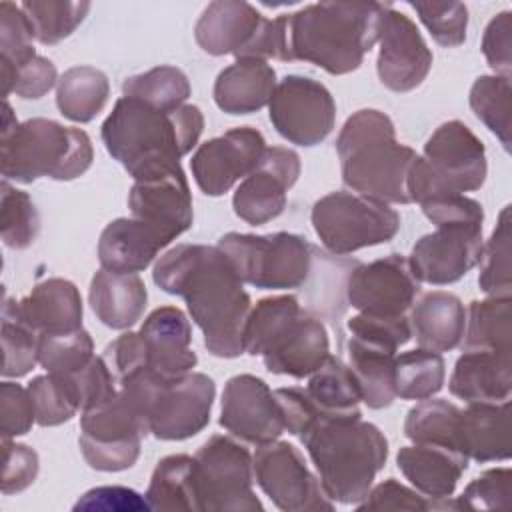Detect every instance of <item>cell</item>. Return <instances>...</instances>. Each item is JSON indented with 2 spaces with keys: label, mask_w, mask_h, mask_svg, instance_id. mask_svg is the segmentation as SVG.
Returning <instances> with one entry per match:
<instances>
[{
  "label": "cell",
  "mask_w": 512,
  "mask_h": 512,
  "mask_svg": "<svg viewBox=\"0 0 512 512\" xmlns=\"http://www.w3.org/2000/svg\"><path fill=\"white\" fill-rule=\"evenodd\" d=\"M244 284L260 290L302 288L314 274L318 250L292 232H228L216 244Z\"/></svg>",
  "instance_id": "9c48e42d"
},
{
  "label": "cell",
  "mask_w": 512,
  "mask_h": 512,
  "mask_svg": "<svg viewBox=\"0 0 512 512\" xmlns=\"http://www.w3.org/2000/svg\"><path fill=\"white\" fill-rule=\"evenodd\" d=\"M482 244V226H440L416 240L408 262L418 282L446 286L478 266Z\"/></svg>",
  "instance_id": "44dd1931"
},
{
  "label": "cell",
  "mask_w": 512,
  "mask_h": 512,
  "mask_svg": "<svg viewBox=\"0 0 512 512\" xmlns=\"http://www.w3.org/2000/svg\"><path fill=\"white\" fill-rule=\"evenodd\" d=\"M36 422L34 402L28 388L16 382L0 384V432L2 438H16L30 432Z\"/></svg>",
  "instance_id": "f5cc1de1"
},
{
  "label": "cell",
  "mask_w": 512,
  "mask_h": 512,
  "mask_svg": "<svg viewBox=\"0 0 512 512\" xmlns=\"http://www.w3.org/2000/svg\"><path fill=\"white\" fill-rule=\"evenodd\" d=\"M218 422L234 438L254 446L278 440L286 430L274 392L254 374H236L224 384Z\"/></svg>",
  "instance_id": "ac0fdd59"
},
{
  "label": "cell",
  "mask_w": 512,
  "mask_h": 512,
  "mask_svg": "<svg viewBox=\"0 0 512 512\" xmlns=\"http://www.w3.org/2000/svg\"><path fill=\"white\" fill-rule=\"evenodd\" d=\"M194 474L200 510L254 512L264 508L252 490V456L232 436H210L194 454Z\"/></svg>",
  "instance_id": "8fae6325"
},
{
  "label": "cell",
  "mask_w": 512,
  "mask_h": 512,
  "mask_svg": "<svg viewBox=\"0 0 512 512\" xmlns=\"http://www.w3.org/2000/svg\"><path fill=\"white\" fill-rule=\"evenodd\" d=\"M356 510H438V506L416 488H408L396 478H386L368 490Z\"/></svg>",
  "instance_id": "db71d44e"
},
{
  "label": "cell",
  "mask_w": 512,
  "mask_h": 512,
  "mask_svg": "<svg viewBox=\"0 0 512 512\" xmlns=\"http://www.w3.org/2000/svg\"><path fill=\"white\" fill-rule=\"evenodd\" d=\"M20 8L32 26L34 38L44 46H52L68 38L84 22L90 2L24 0Z\"/></svg>",
  "instance_id": "60d3db41"
},
{
  "label": "cell",
  "mask_w": 512,
  "mask_h": 512,
  "mask_svg": "<svg viewBox=\"0 0 512 512\" xmlns=\"http://www.w3.org/2000/svg\"><path fill=\"white\" fill-rule=\"evenodd\" d=\"M300 176V156L292 148L272 146L254 172H250L232 196L234 214L252 226L278 218L286 208V194Z\"/></svg>",
  "instance_id": "ffe728a7"
},
{
  "label": "cell",
  "mask_w": 512,
  "mask_h": 512,
  "mask_svg": "<svg viewBox=\"0 0 512 512\" xmlns=\"http://www.w3.org/2000/svg\"><path fill=\"white\" fill-rule=\"evenodd\" d=\"M482 54L488 66L498 76H508L512 70V12L496 14L482 36Z\"/></svg>",
  "instance_id": "680465c9"
},
{
  "label": "cell",
  "mask_w": 512,
  "mask_h": 512,
  "mask_svg": "<svg viewBox=\"0 0 512 512\" xmlns=\"http://www.w3.org/2000/svg\"><path fill=\"white\" fill-rule=\"evenodd\" d=\"M144 496L154 510H200L194 456L170 454L162 458Z\"/></svg>",
  "instance_id": "e575fe53"
},
{
  "label": "cell",
  "mask_w": 512,
  "mask_h": 512,
  "mask_svg": "<svg viewBox=\"0 0 512 512\" xmlns=\"http://www.w3.org/2000/svg\"><path fill=\"white\" fill-rule=\"evenodd\" d=\"M512 230H510V206H504L492 236L482 244L478 286L486 296H510L512 294Z\"/></svg>",
  "instance_id": "b9f144b4"
},
{
  "label": "cell",
  "mask_w": 512,
  "mask_h": 512,
  "mask_svg": "<svg viewBox=\"0 0 512 512\" xmlns=\"http://www.w3.org/2000/svg\"><path fill=\"white\" fill-rule=\"evenodd\" d=\"M2 494H18L26 490L38 476V454L28 444L2 438Z\"/></svg>",
  "instance_id": "9f6ffc18"
},
{
  "label": "cell",
  "mask_w": 512,
  "mask_h": 512,
  "mask_svg": "<svg viewBox=\"0 0 512 512\" xmlns=\"http://www.w3.org/2000/svg\"><path fill=\"white\" fill-rule=\"evenodd\" d=\"M74 510H150L148 500L126 486H98L84 492Z\"/></svg>",
  "instance_id": "91938a15"
},
{
  "label": "cell",
  "mask_w": 512,
  "mask_h": 512,
  "mask_svg": "<svg viewBox=\"0 0 512 512\" xmlns=\"http://www.w3.org/2000/svg\"><path fill=\"white\" fill-rule=\"evenodd\" d=\"M458 452L468 460L496 462L512 454L510 400L468 402L458 416Z\"/></svg>",
  "instance_id": "484cf974"
},
{
  "label": "cell",
  "mask_w": 512,
  "mask_h": 512,
  "mask_svg": "<svg viewBox=\"0 0 512 512\" xmlns=\"http://www.w3.org/2000/svg\"><path fill=\"white\" fill-rule=\"evenodd\" d=\"M80 432V452L90 468L122 472L136 464L148 426L116 390L106 402L82 410Z\"/></svg>",
  "instance_id": "7c38bea8"
},
{
  "label": "cell",
  "mask_w": 512,
  "mask_h": 512,
  "mask_svg": "<svg viewBox=\"0 0 512 512\" xmlns=\"http://www.w3.org/2000/svg\"><path fill=\"white\" fill-rule=\"evenodd\" d=\"M458 416L456 404L444 398H426L408 410L404 434L414 444H436L458 452Z\"/></svg>",
  "instance_id": "f35d334b"
},
{
  "label": "cell",
  "mask_w": 512,
  "mask_h": 512,
  "mask_svg": "<svg viewBox=\"0 0 512 512\" xmlns=\"http://www.w3.org/2000/svg\"><path fill=\"white\" fill-rule=\"evenodd\" d=\"M394 362L396 348L350 334L348 366L360 386L362 402L368 408L382 410L394 402Z\"/></svg>",
  "instance_id": "d6a6232c"
},
{
  "label": "cell",
  "mask_w": 512,
  "mask_h": 512,
  "mask_svg": "<svg viewBox=\"0 0 512 512\" xmlns=\"http://www.w3.org/2000/svg\"><path fill=\"white\" fill-rule=\"evenodd\" d=\"M276 84V72L266 60L240 58L216 76L212 94L222 112L240 116L268 106Z\"/></svg>",
  "instance_id": "f546056e"
},
{
  "label": "cell",
  "mask_w": 512,
  "mask_h": 512,
  "mask_svg": "<svg viewBox=\"0 0 512 512\" xmlns=\"http://www.w3.org/2000/svg\"><path fill=\"white\" fill-rule=\"evenodd\" d=\"M32 26L14 2H0V66H18L36 56Z\"/></svg>",
  "instance_id": "f907efd6"
},
{
  "label": "cell",
  "mask_w": 512,
  "mask_h": 512,
  "mask_svg": "<svg viewBox=\"0 0 512 512\" xmlns=\"http://www.w3.org/2000/svg\"><path fill=\"white\" fill-rule=\"evenodd\" d=\"M92 336L80 328L66 334H44L38 342V364L56 376H70L94 358Z\"/></svg>",
  "instance_id": "bcb514c9"
},
{
  "label": "cell",
  "mask_w": 512,
  "mask_h": 512,
  "mask_svg": "<svg viewBox=\"0 0 512 512\" xmlns=\"http://www.w3.org/2000/svg\"><path fill=\"white\" fill-rule=\"evenodd\" d=\"M410 308L408 322L418 348L450 352L460 346L466 328V308L456 294L432 290L422 294Z\"/></svg>",
  "instance_id": "f1b7e54d"
},
{
  "label": "cell",
  "mask_w": 512,
  "mask_h": 512,
  "mask_svg": "<svg viewBox=\"0 0 512 512\" xmlns=\"http://www.w3.org/2000/svg\"><path fill=\"white\" fill-rule=\"evenodd\" d=\"M164 240L136 218H116L100 234L98 260L104 270L118 274H138L152 264Z\"/></svg>",
  "instance_id": "4dcf8cb0"
},
{
  "label": "cell",
  "mask_w": 512,
  "mask_h": 512,
  "mask_svg": "<svg viewBox=\"0 0 512 512\" xmlns=\"http://www.w3.org/2000/svg\"><path fill=\"white\" fill-rule=\"evenodd\" d=\"M470 108L474 116L500 140L502 148L510 150V78L508 76H478L470 88Z\"/></svg>",
  "instance_id": "7bdbcfd3"
},
{
  "label": "cell",
  "mask_w": 512,
  "mask_h": 512,
  "mask_svg": "<svg viewBox=\"0 0 512 512\" xmlns=\"http://www.w3.org/2000/svg\"><path fill=\"white\" fill-rule=\"evenodd\" d=\"M110 82L106 74L94 66H72L56 84V106L60 114L72 122H92L106 106Z\"/></svg>",
  "instance_id": "836d02e7"
},
{
  "label": "cell",
  "mask_w": 512,
  "mask_h": 512,
  "mask_svg": "<svg viewBox=\"0 0 512 512\" xmlns=\"http://www.w3.org/2000/svg\"><path fill=\"white\" fill-rule=\"evenodd\" d=\"M396 464L422 496L436 502L438 510L456 508L450 496L468 468L466 456L436 444H412L398 450Z\"/></svg>",
  "instance_id": "cb8c5ba5"
},
{
  "label": "cell",
  "mask_w": 512,
  "mask_h": 512,
  "mask_svg": "<svg viewBox=\"0 0 512 512\" xmlns=\"http://www.w3.org/2000/svg\"><path fill=\"white\" fill-rule=\"evenodd\" d=\"M216 384L208 374L188 372L166 380L148 414V432L158 440H186L202 432L212 414Z\"/></svg>",
  "instance_id": "2e32d148"
},
{
  "label": "cell",
  "mask_w": 512,
  "mask_h": 512,
  "mask_svg": "<svg viewBox=\"0 0 512 512\" xmlns=\"http://www.w3.org/2000/svg\"><path fill=\"white\" fill-rule=\"evenodd\" d=\"M422 206L424 216L436 226H482L484 208L478 200L464 194H450L432 198Z\"/></svg>",
  "instance_id": "11a10c76"
},
{
  "label": "cell",
  "mask_w": 512,
  "mask_h": 512,
  "mask_svg": "<svg viewBox=\"0 0 512 512\" xmlns=\"http://www.w3.org/2000/svg\"><path fill=\"white\" fill-rule=\"evenodd\" d=\"M262 14L242 0L210 2L194 26L196 44L210 56L234 54L236 58L256 34Z\"/></svg>",
  "instance_id": "83f0119b"
},
{
  "label": "cell",
  "mask_w": 512,
  "mask_h": 512,
  "mask_svg": "<svg viewBox=\"0 0 512 512\" xmlns=\"http://www.w3.org/2000/svg\"><path fill=\"white\" fill-rule=\"evenodd\" d=\"M384 6L380 2H318L288 14L292 58L332 76L358 70L378 42Z\"/></svg>",
  "instance_id": "277c9868"
},
{
  "label": "cell",
  "mask_w": 512,
  "mask_h": 512,
  "mask_svg": "<svg viewBox=\"0 0 512 512\" xmlns=\"http://www.w3.org/2000/svg\"><path fill=\"white\" fill-rule=\"evenodd\" d=\"M348 330L352 336L376 340V342L388 344L396 350L412 338V328L404 314L382 316V314L360 312L348 320Z\"/></svg>",
  "instance_id": "6f0895ef"
},
{
  "label": "cell",
  "mask_w": 512,
  "mask_h": 512,
  "mask_svg": "<svg viewBox=\"0 0 512 512\" xmlns=\"http://www.w3.org/2000/svg\"><path fill=\"white\" fill-rule=\"evenodd\" d=\"M16 314L40 336L66 334L82 328V296L74 282L66 278H46L28 296L10 298Z\"/></svg>",
  "instance_id": "d4e9b609"
},
{
  "label": "cell",
  "mask_w": 512,
  "mask_h": 512,
  "mask_svg": "<svg viewBox=\"0 0 512 512\" xmlns=\"http://www.w3.org/2000/svg\"><path fill=\"white\" fill-rule=\"evenodd\" d=\"M510 468H490L476 476L464 492L454 500L458 510H492L504 508L510 502Z\"/></svg>",
  "instance_id": "816d5d0a"
},
{
  "label": "cell",
  "mask_w": 512,
  "mask_h": 512,
  "mask_svg": "<svg viewBox=\"0 0 512 512\" xmlns=\"http://www.w3.org/2000/svg\"><path fill=\"white\" fill-rule=\"evenodd\" d=\"M128 208L132 218L150 226L166 246L184 234L192 226L194 210L182 166L152 178L134 180L128 192Z\"/></svg>",
  "instance_id": "7402d4cb"
},
{
  "label": "cell",
  "mask_w": 512,
  "mask_h": 512,
  "mask_svg": "<svg viewBox=\"0 0 512 512\" xmlns=\"http://www.w3.org/2000/svg\"><path fill=\"white\" fill-rule=\"evenodd\" d=\"M204 116L198 106L158 110L136 98L122 96L102 122V142L134 180L152 178L180 168L200 140Z\"/></svg>",
  "instance_id": "7a4b0ae2"
},
{
  "label": "cell",
  "mask_w": 512,
  "mask_h": 512,
  "mask_svg": "<svg viewBox=\"0 0 512 512\" xmlns=\"http://www.w3.org/2000/svg\"><path fill=\"white\" fill-rule=\"evenodd\" d=\"M244 352L262 356L268 372L292 378L310 376L330 356L328 330L304 310L296 296L258 300L244 324Z\"/></svg>",
  "instance_id": "8992f818"
},
{
  "label": "cell",
  "mask_w": 512,
  "mask_h": 512,
  "mask_svg": "<svg viewBox=\"0 0 512 512\" xmlns=\"http://www.w3.org/2000/svg\"><path fill=\"white\" fill-rule=\"evenodd\" d=\"M306 392L318 410L326 416L360 414V386L350 366L338 356L330 354L322 366L310 374Z\"/></svg>",
  "instance_id": "8d00e7d4"
},
{
  "label": "cell",
  "mask_w": 512,
  "mask_h": 512,
  "mask_svg": "<svg viewBox=\"0 0 512 512\" xmlns=\"http://www.w3.org/2000/svg\"><path fill=\"white\" fill-rule=\"evenodd\" d=\"M26 388L34 402L36 424L44 428L64 424L80 410L74 388L62 376L46 372L44 376H34Z\"/></svg>",
  "instance_id": "7dc6e473"
},
{
  "label": "cell",
  "mask_w": 512,
  "mask_h": 512,
  "mask_svg": "<svg viewBox=\"0 0 512 512\" xmlns=\"http://www.w3.org/2000/svg\"><path fill=\"white\" fill-rule=\"evenodd\" d=\"M38 342L40 334L34 332L16 314L10 296L2 302V376L20 378L26 376L38 364Z\"/></svg>",
  "instance_id": "ee69618b"
},
{
  "label": "cell",
  "mask_w": 512,
  "mask_h": 512,
  "mask_svg": "<svg viewBox=\"0 0 512 512\" xmlns=\"http://www.w3.org/2000/svg\"><path fill=\"white\" fill-rule=\"evenodd\" d=\"M152 280L166 294L184 298L212 356L238 358L244 354L250 294L218 246L178 244L170 248L154 264Z\"/></svg>",
  "instance_id": "6da1fadb"
},
{
  "label": "cell",
  "mask_w": 512,
  "mask_h": 512,
  "mask_svg": "<svg viewBox=\"0 0 512 512\" xmlns=\"http://www.w3.org/2000/svg\"><path fill=\"white\" fill-rule=\"evenodd\" d=\"M436 44L456 48L466 40L468 8L462 2H408Z\"/></svg>",
  "instance_id": "c3c4849f"
},
{
  "label": "cell",
  "mask_w": 512,
  "mask_h": 512,
  "mask_svg": "<svg viewBox=\"0 0 512 512\" xmlns=\"http://www.w3.org/2000/svg\"><path fill=\"white\" fill-rule=\"evenodd\" d=\"M310 220L322 246L338 256L384 244L400 230V214L390 204L344 190L316 200Z\"/></svg>",
  "instance_id": "30bf717a"
},
{
  "label": "cell",
  "mask_w": 512,
  "mask_h": 512,
  "mask_svg": "<svg viewBox=\"0 0 512 512\" xmlns=\"http://www.w3.org/2000/svg\"><path fill=\"white\" fill-rule=\"evenodd\" d=\"M94 160L90 136L50 118L18 122L4 102L0 134V170L4 180L32 184L38 178L60 182L82 176Z\"/></svg>",
  "instance_id": "52a82bcc"
},
{
  "label": "cell",
  "mask_w": 512,
  "mask_h": 512,
  "mask_svg": "<svg viewBox=\"0 0 512 512\" xmlns=\"http://www.w3.org/2000/svg\"><path fill=\"white\" fill-rule=\"evenodd\" d=\"M446 366L440 352L414 348L396 356L394 392L402 400H426L444 386Z\"/></svg>",
  "instance_id": "74e56055"
},
{
  "label": "cell",
  "mask_w": 512,
  "mask_h": 512,
  "mask_svg": "<svg viewBox=\"0 0 512 512\" xmlns=\"http://www.w3.org/2000/svg\"><path fill=\"white\" fill-rule=\"evenodd\" d=\"M450 394L464 402H502L512 392V354L468 348L454 364Z\"/></svg>",
  "instance_id": "4316f807"
},
{
  "label": "cell",
  "mask_w": 512,
  "mask_h": 512,
  "mask_svg": "<svg viewBox=\"0 0 512 512\" xmlns=\"http://www.w3.org/2000/svg\"><path fill=\"white\" fill-rule=\"evenodd\" d=\"M336 154L350 190L384 204H410L406 182L418 154L396 140L388 114L362 108L348 116L336 138Z\"/></svg>",
  "instance_id": "5b68a950"
},
{
  "label": "cell",
  "mask_w": 512,
  "mask_h": 512,
  "mask_svg": "<svg viewBox=\"0 0 512 512\" xmlns=\"http://www.w3.org/2000/svg\"><path fill=\"white\" fill-rule=\"evenodd\" d=\"M488 174L484 142L460 120L440 124L408 172L410 202L478 190Z\"/></svg>",
  "instance_id": "ba28073f"
},
{
  "label": "cell",
  "mask_w": 512,
  "mask_h": 512,
  "mask_svg": "<svg viewBox=\"0 0 512 512\" xmlns=\"http://www.w3.org/2000/svg\"><path fill=\"white\" fill-rule=\"evenodd\" d=\"M2 94H16L26 100H38L58 84L56 66L44 56H32L18 66H0Z\"/></svg>",
  "instance_id": "681fc988"
},
{
  "label": "cell",
  "mask_w": 512,
  "mask_h": 512,
  "mask_svg": "<svg viewBox=\"0 0 512 512\" xmlns=\"http://www.w3.org/2000/svg\"><path fill=\"white\" fill-rule=\"evenodd\" d=\"M148 366L164 380L180 378L198 364L188 316L176 306L152 310L138 330Z\"/></svg>",
  "instance_id": "603a6c76"
},
{
  "label": "cell",
  "mask_w": 512,
  "mask_h": 512,
  "mask_svg": "<svg viewBox=\"0 0 512 512\" xmlns=\"http://www.w3.org/2000/svg\"><path fill=\"white\" fill-rule=\"evenodd\" d=\"M268 116L284 140L312 148L332 132L336 122V102L322 82L300 74H288L272 92Z\"/></svg>",
  "instance_id": "4fadbf2b"
},
{
  "label": "cell",
  "mask_w": 512,
  "mask_h": 512,
  "mask_svg": "<svg viewBox=\"0 0 512 512\" xmlns=\"http://www.w3.org/2000/svg\"><path fill=\"white\" fill-rule=\"evenodd\" d=\"M378 42L376 72L388 90L410 92L426 80L432 52L418 26L390 4L384 6Z\"/></svg>",
  "instance_id": "d6986e66"
},
{
  "label": "cell",
  "mask_w": 512,
  "mask_h": 512,
  "mask_svg": "<svg viewBox=\"0 0 512 512\" xmlns=\"http://www.w3.org/2000/svg\"><path fill=\"white\" fill-rule=\"evenodd\" d=\"M462 348H482L512 354V298L488 296L474 300L466 312Z\"/></svg>",
  "instance_id": "d590c367"
},
{
  "label": "cell",
  "mask_w": 512,
  "mask_h": 512,
  "mask_svg": "<svg viewBox=\"0 0 512 512\" xmlns=\"http://www.w3.org/2000/svg\"><path fill=\"white\" fill-rule=\"evenodd\" d=\"M90 308L96 318L112 330L134 326L148 302V292L138 274H118L100 268L90 282Z\"/></svg>",
  "instance_id": "1f68e13d"
},
{
  "label": "cell",
  "mask_w": 512,
  "mask_h": 512,
  "mask_svg": "<svg viewBox=\"0 0 512 512\" xmlns=\"http://www.w3.org/2000/svg\"><path fill=\"white\" fill-rule=\"evenodd\" d=\"M254 482L284 512L332 510L318 476H314L302 452L284 440H272L256 448L252 456Z\"/></svg>",
  "instance_id": "5bb4252c"
},
{
  "label": "cell",
  "mask_w": 512,
  "mask_h": 512,
  "mask_svg": "<svg viewBox=\"0 0 512 512\" xmlns=\"http://www.w3.org/2000/svg\"><path fill=\"white\" fill-rule=\"evenodd\" d=\"M420 292L408 258L388 254L368 264H356L346 278V302L366 314L400 316Z\"/></svg>",
  "instance_id": "e0dca14e"
},
{
  "label": "cell",
  "mask_w": 512,
  "mask_h": 512,
  "mask_svg": "<svg viewBox=\"0 0 512 512\" xmlns=\"http://www.w3.org/2000/svg\"><path fill=\"white\" fill-rule=\"evenodd\" d=\"M190 80L176 66H156L122 82V94L158 110H176L190 98Z\"/></svg>",
  "instance_id": "ab89813d"
},
{
  "label": "cell",
  "mask_w": 512,
  "mask_h": 512,
  "mask_svg": "<svg viewBox=\"0 0 512 512\" xmlns=\"http://www.w3.org/2000/svg\"><path fill=\"white\" fill-rule=\"evenodd\" d=\"M266 148L262 132L252 126H236L206 140L190 160L196 186L206 196L226 194L238 180L256 170Z\"/></svg>",
  "instance_id": "9a60e30c"
},
{
  "label": "cell",
  "mask_w": 512,
  "mask_h": 512,
  "mask_svg": "<svg viewBox=\"0 0 512 512\" xmlns=\"http://www.w3.org/2000/svg\"><path fill=\"white\" fill-rule=\"evenodd\" d=\"M298 438L334 504L364 500L388 458L386 436L362 414L318 416Z\"/></svg>",
  "instance_id": "3957f363"
},
{
  "label": "cell",
  "mask_w": 512,
  "mask_h": 512,
  "mask_svg": "<svg viewBox=\"0 0 512 512\" xmlns=\"http://www.w3.org/2000/svg\"><path fill=\"white\" fill-rule=\"evenodd\" d=\"M40 232V216L32 198L8 180L0 186V234L12 250H24L34 244Z\"/></svg>",
  "instance_id": "f6af8a7d"
}]
</instances>
